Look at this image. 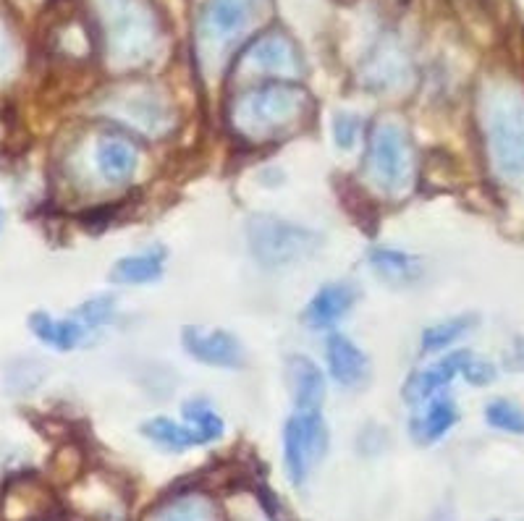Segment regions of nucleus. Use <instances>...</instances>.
Wrapping results in <instances>:
<instances>
[{
  "mask_svg": "<svg viewBox=\"0 0 524 521\" xmlns=\"http://www.w3.org/2000/svg\"><path fill=\"white\" fill-rule=\"evenodd\" d=\"M354 302H357V288L352 283H325L304 307V325L312 330H331L354 307Z\"/></svg>",
  "mask_w": 524,
  "mask_h": 521,
  "instance_id": "9b49d317",
  "label": "nucleus"
},
{
  "mask_svg": "<svg viewBox=\"0 0 524 521\" xmlns=\"http://www.w3.org/2000/svg\"><path fill=\"white\" fill-rule=\"evenodd\" d=\"M142 435L147 440H152L155 446L166 448V451H187L192 446H202L200 435L192 427L176 425L173 419L166 417H155L150 422H145L142 425Z\"/></svg>",
  "mask_w": 524,
  "mask_h": 521,
  "instance_id": "6ab92c4d",
  "label": "nucleus"
},
{
  "mask_svg": "<svg viewBox=\"0 0 524 521\" xmlns=\"http://www.w3.org/2000/svg\"><path fill=\"white\" fill-rule=\"evenodd\" d=\"M456 422H459L456 404L449 398H441V401H433L425 412L412 419V435L417 443L430 446L435 440H441Z\"/></svg>",
  "mask_w": 524,
  "mask_h": 521,
  "instance_id": "f3484780",
  "label": "nucleus"
},
{
  "mask_svg": "<svg viewBox=\"0 0 524 521\" xmlns=\"http://www.w3.org/2000/svg\"><path fill=\"white\" fill-rule=\"evenodd\" d=\"M247 241L262 268L276 270L307 260L318 249L320 236L276 215H255L247 223Z\"/></svg>",
  "mask_w": 524,
  "mask_h": 521,
  "instance_id": "39448f33",
  "label": "nucleus"
},
{
  "mask_svg": "<svg viewBox=\"0 0 524 521\" xmlns=\"http://www.w3.org/2000/svg\"><path fill=\"white\" fill-rule=\"evenodd\" d=\"M328 372L338 385L354 388L367 378V357L362 354L357 343L349 341L341 333H333L328 338Z\"/></svg>",
  "mask_w": 524,
  "mask_h": 521,
  "instance_id": "2eb2a0df",
  "label": "nucleus"
},
{
  "mask_svg": "<svg viewBox=\"0 0 524 521\" xmlns=\"http://www.w3.org/2000/svg\"><path fill=\"white\" fill-rule=\"evenodd\" d=\"M95 163L100 179L108 184H126L137 171V150L121 137H100L95 144Z\"/></svg>",
  "mask_w": 524,
  "mask_h": 521,
  "instance_id": "4468645a",
  "label": "nucleus"
},
{
  "mask_svg": "<svg viewBox=\"0 0 524 521\" xmlns=\"http://www.w3.org/2000/svg\"><path fill=\"white\" fill-rule=\"evenodd\" d=\"M370 265H373L375 275L388 286H412L420 278L422 268L420 262L409 257V254L399 252V249L378 247L370 252Z\"/></svg>",
  "mask_w": 524,
  "mask_h": 521,
  "instance_id": "dca6fc26",
  "label": "nucleus"
},
{
  "mask_svg": "<svg viewBox=\"0 0 524 521\" xmlns=\"http://www.w3.org/2000/svg\"><path fill=\"white\" fill-rule=\"evenodd\" d=\"M307 105V92L294 82L257 84L231 105V124L247 139H273L299 124Z\"/></svg>",
  "mask_w": 524,
  "mask_h": 521,
  "instance_id": "f257e3e1",
  "label": "nucleus"
},
{
  "mask_svg": "<svg viewBox=\"0 0 524 521\" xmlns=\"http://www.w3.org/2000/svg\"><path fill=\"white\" fill-rule=\"evenodd\" d=\"M485 422L496 430L524 435V409L514 401H506V398H496L485 406Z\"/></svg>",
  "mask_w": 524,
  "mask_h": 521,
  "instance_id": "b1692460",
  "label": "nucleus"
},
{
  "mask_svg": "<svg viewBox=\"0 0 524 521\" xmlns=\"http://www.w3.org/2000/svg\"><path fill=\"white\" fill-rule=\"evenodd\" d=\"M252 521H270V519H265V516H257V519H252Z\"/></svg>",
  "mask_w": 524,
  "mask_h": 521,
  "instance_id": "cd10ccee",
  "label": "nucleus"
},
{
  "mask_svg": "<svg viewBox=\"0 0 524 521\" xmlns=\"http://www.w3.org/2000/svg\"><path fill=\"white\" fill-rule=\"evenodd\" d=\"M464 378H467V383L472 385H488L496 380V367L490 362H483V359H469L467 367H464L462 372Z\"/></svg>",
  "mask_w": 524,
  "mask_h": 521,
  "instance_id": "bb28decb",
  "label": "nucleus"
},
{
  "mask_svg": "<svg viewBox=\"0 0 524 521\" xmlns=\"http://www.w3.org/2000/svg\"><path fill=\"white\" fill-rule=\"evenodd\" d=\"M184 349L189 357L210 367L223 370H239L244 364V349L239 338L228 330H205V328H184L181 336Z\"/></svg>",
  "mask_w": 524,
  "mask_h": 521,
  "instance_id": "9d476101",
  "label": "nucleus"
},
{
  "mask_svg": "<svg viewBox=\"0 0 524 521\" xmlns=\"http://www.w3.org/2000/svg\"><path fill=\"white\" fill-rule=\"evenodd\" d=\"M365 173L383 194H404L412 186V147L396 121H380L367 144Z\"/></svg>",
  "mask_w": 524,
  "mask_h": 521,
  "instance_id": "423d86ee",
  "label": "nucleus"
},
{
  "mask_svg": "<svg viewBox=\"0 0 524 521\" xmlns=\"http://www.w3.org/2000/svg\"><path fill=\"white\" fill-rule=\"evenodd\" d=\"M108 58L118 69L145 63L158 48V19L145 0H97Z\"/></svg>",
  "mask_w": 524,
  "mask_h": 521,
  "instance_id": "f03ea898",
  "label": "nucleus"
},
{
  "mask_svg": "<svg viewBox=\"0 0 524 521\" xmlns=\"http://www.w3.org/2000/svg\"><path fill=\"white\" fill-rule=\"evenodd\" d=\"M359 118L352 116V113H338L336 121H333V134H336V144L341 150H352L354 142L359 137Z\"/></svg>",
  "mask_w": 524,
  "mask_h": 521,
  "instance_id": "a878e982",
  "label": "nucleus"
},
{
  "mask_svg": "<svg viewBox=\"0 0 524 521\" xmlns=\"http://www.w3.org/2000/svg\"><path fill=\"white\" fill-rule=\"evenodd\" d=\"M328 451V427L320 412H294L283 425V461L294 485H304Z\"/></svg>",
  "mask_w": 524,
  "mask_h": 521,
  "instance_id": "0eeeda50",
  "label": "nucleus"
},
{
  "mask_svg": "<svg viewBox=\"0 0 524 521\" xmlns=\"http://www.w3.org/2000/svg\"><path fill=\"white\" fill-rule=\"evenodd\" d=\"M469 359H472L469 351H451L449 357H443L441 362H435L430 364V367H425V370L414 372L412 380H409L407 388H404V391H407L404 393L407 401L417 404V401H425V398L435 396V393L441 391V388H446L459 372H464Z\"/></svg>",
  "mask_w": 524,
  "mask_h": 521,
  "instance_id": "f8f14e48",
  "label": "nucleus"
},
{
  "mask_svg": "<svg viewBox=\"0 0 524 521\" xmlns=\"http://www.w3.org/2000/svg\"><path fill=\"white\" fill-rule=\"evenodd\" d=\"M163 275V257L158 252L131 254L118 260L111 270L113 283H150Z\"/></svg>",
  "mask_w": 524,
  "mask_h": 521,
  "instance_id": "aec40b11",
  "label": "nucleus"
},
{
  "mask_svg": "<svg viewBox=\"0 0 524 521\" xmlns=\"http://www.w3.org/2000/svg\"><path fill=\"white\" fill-rule=\"evenodd\" d=\"M29 328L40 338L45 346H53L56 351H71L79 346L84 338V325L74 320H53L48 312H35L29 317Z\"/></svg>",
  "mask_w": 524,
  "mask_h": 521,
  "instance_id": "a211bd4d",
  "label": "nucleus"
},
{
  "mask_svg": "<svg viewBox=\"0 0 524 521\" xmlns=\"http://www.w3.org/2000/svg\"><path fill=\"white\" fill-rule=\"evenodd\" d=\"M265 0H205L197 19V55L205 71L218 69L228 53L249 35Z\"/></svg>",
  "mask_w": 524,
  "mask_h": 521,
  "instance_id": "20e7f679",
  "label": "nucleus"
},
{
  "mask_svg": "<svg viewBox=\"0 0 524 521\" xmlns=\"http://www.w3.org/2000/svg\"><path fill=\"white\" fill-rule=\"evenodd\" d=\"M184 417L189 427L200 435L202 443H213L223 435V419L205 404V401H187L184 404Z\"/></svg>",
  "mask_w": 524,
  "mask_h": 521,
  "instance_id": "5701e85b",
  "label": "nucleus"
},
{
  "mask_svg": "<svg viewBox=\"0 0 524 521\" xmlns=\"http://www.w3.org/2000/svg\"><path fill=\"white\" fill-rule=\"evenodd\" d=\"M113 315H116V299L108 294L95 296V299L84 302L82 307L76 309V317H79V323H82L84 328H100V325H105L108 320H113Z\"/></svg>",
  "mask_w": 524,
  "mask_h": 521,
  "instance_id": "393cba45",
  "label": "nucleus"
},
{
  "mask_svg": "<svg viewBox=\"0 0 524 521\" xmlns=\"http://www.w3.org/2000/svg\"><path fill=\"white\" fill-rule=\"evenodd\" d=\"M475 323H477L475 315H459L433 325V328H428L425 333H422V354H435V351L449 349L451 343H456L462 336H467Z\"/></svg>",
  "mask_w": 524,
  "mask_h": 521,
  "instance_id": "412c9836",
  "label": "nucleus"
},
{
  "mask_svg": "<svg viewBox=\"0 0 524 521\" xmlns=\"http://www.w3.org/2000/svg\"><path fill=\"white\" fill-rule=\"evenodd\" d=\"M152 521H213V506L200 495H184L158 508Z\"/></svg>",
  "mask_w": 524,
  "mask_h": 521,
  "instance_id": "4be33fe9",
  "label": "nucleus"
},
{
  "mask_svg": "<svg viewBox=\"0 0 524 521\" xmlns=\"http://www.w3.org/2000/svg\"><path fill=\"white\" fill-rule=\"evenodd\" d=\"M113 113H118L126 124L145 131V134H166L173 126L171 105L163 97H158V92L147 90V87L121 92Z\"/></svg>",
  "mask_w": 524,
  "mask_h": 521,
  "instance_id": "1a4fd4ad",
  "label": "nucleus"
},
{
  "mask_svg": "<svg viewBox=\"0 0 524 521\" xmlns=\"http://www.w3.org/2000/svg\"><path fill=\"white\" fill-rule=\"evenodd\" d=\"M244 63L255 74L283 76L286 82H294L302 74V58L297 45L286 35H265L257 37L244 53Z\"/></svg>",
  "mask_w": 524,
  "mask_h": 521,
  "instance_id": "6e6552de",
  "label": "nucleus"
},
{
  "mask_svg": "<svg viewBox=\"0 0 524 521\" xmlns=\"http://www.w3.org/2000/svg\"><path fill=\"white\" fill-rule=\"evenodd\" d=\"M289 388L297 412H320L325 401V378L320 367L307 357H291L286 362Z\"/></svg>",
  "mask_w": 524,
  "mask_h": 521,
  "instance_id": "ddd939ff",
  "label": "nucleus"
},
{
  "mask_svg": "<svg viewBox=\"0 0 524 521\" xmlns=\"http://www.w3.org/2000/svg\"><path fill=\"white\" fill-rule=\"evenodd\" d=\"M483 129L490 163L511 186H524V95L496 87L483 100Z\"/></svg>",
  "mask_w": 524,
  "mask_h": 521,
  "instance_id": "7ed1b4c3",
  "label": "nucleus"
}]
</instances>
